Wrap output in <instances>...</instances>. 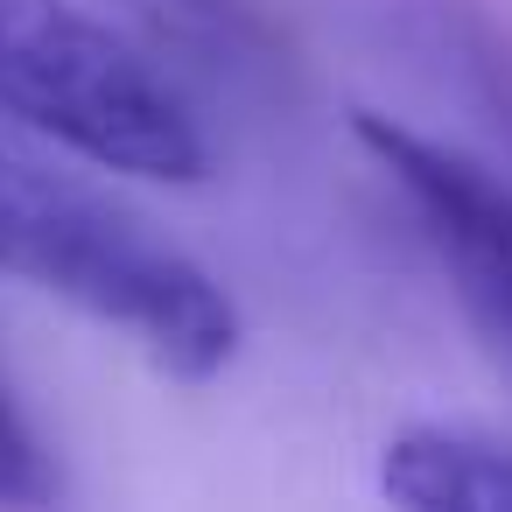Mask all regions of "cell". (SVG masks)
I'll return each mask as SVG.
<instances>
[{"instance_id": "6da1fadb", "label": "cell", "mask_w": 512, "mask_h": 512, "mask_svg": "<svg viewBox=\"0 0 512 512\" xmlns=\"http://www.w3.org/2000/svg\"><path fill=\"white\" fill-rule=\"evenodd\" d=\"M0 274L134 330L148 365L183 386L218 379L239 351V309L197 260L148 239V225H134L120 204L8 141H0Z\"/></svg>"}, {"instance_id": "277c9868", "label": "cell", "mask_w": 512, "mask_h": 512, "mask_svg": "<svg viewBox=\"0 0 512 512\" xmlns=\"http://www.w3.org/2000/svg\"><path fill=\"white\" fill-rule=\"evenodd\" d=\"M379 491L407 512H512V456L456 428H407L379 456Z\"/></svg>"}, {"instance_id": "5b68a950", "label": "cell", "mask_w": 512, "mask_h": 512, "mask_svg": "<svg viewBox=\"0 0 512 512\" xmlns=\"http://www.w3.org/2000/svg\"><path fill=\"white\" fill-rule=\"evenodd\" d=\"M57 498V477L36 449V435L22 428L8 386H0V505H50Z\"/></svg>"}, {"instance_id": "8992f818", "label": "cell", "mask_w": 512, "mask_h": 512, "mask_svg": "<svg viewBox=\"0 0 512 512\" xmlns=\"http://www.w3.org/2000/svg\"><path fill=\"white\" fill-rule=\"evenodd\" d=\"M470 323H477V337L491 344V358L512 372V309H505V302H491V309H470Z\"/></svg>"}, {"instance_id": "7a4b0ae2", "label": "cell", "mask_w": 512, "mask_h": 512, "mask_svg": "<svg viewBox=\"0 0 512 512\" xmlns=\"http://www.w3.org/2000/svg\"><path fill=\"white\" fill-rule=\"evenodd\" d=\"M0 113L120 176L204 183L211 169L190 113L71 0H0Z\"/></svg>"}, {"instance_id": "3957f363", "label": "cell", "mask_w": 512, "mask_h": 512, "mask_svg": "<svg viewBox=\"0 0 512 512\" xmlns=\"http://www.w3.org/2000/svg\"><path fill=\"white\" fill-rule=\"evenodd\" d=\"M351 134L407 190V204L421 211L435 253L456 274L463 309L512 295V190L498 176H484L470 155H456L442 141H421L414 127H400V120H386L372 106L351 113Z\"/></svg>"}]
</instances>
